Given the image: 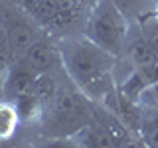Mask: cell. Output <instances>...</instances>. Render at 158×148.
I'll use <instances>...</instances> for the list:
<instances>
[{"label": "cell", "mask_w": 158, "mask_h": 148, "mask_svg": "<svg viewBox=\"0 0 158 148\" xmlns=\"http://www.w3.org/2000/svg\"><path fill=\"white\" fill-rule=\"evenodd\" d=\"M63 69L81 93L91 101H105L115 91V57L87 36L67 39L59 47Z\"/></svg>", "instance_id": "obj_1"}, {"label": "cell", "mask_w": 158, "mask_h": 148, "mask_svg": "<svg viewBox=\"0 0 158 148\" xmlns=\"http://www.w3.org/2000/svg\"><path fill=\"white\" fill-rule=\"evenodd\" d=\"M138 136L146 146H158V109L148 107L142 113V125Z\"/></svg>", "instance_id": "obj_11"}, {"label": "cell", "mask_w": 158, "mask_h": 148, "mask_svg": "<svg viewBox=\"0 0 158 148\" xmlns=\"http://www.w3.org/2000/svg\"><path fill=\"white\" fill-rule=\"evenodd\" d=\"M85 36L118 57L127 53V43L131 36L128 16L118 8L115 0H97L87 16Z\"/></svg>", "instance_id": "obj_2"}, {"label": "cell", "mask_w": 158, "mask_h": 148, "mask_svg": "<svg viewBox=\"0 0 158 148\" xmlns=\"http://www.w3.org/2000/svg\"><path fill=\"white\" fill-rule=\"evenodd\" d=\"M97 2V0H95ZM95 2L89 0H20L22 8L40 26L53 32L73 30L77 22H87Z\"/></svg>", "instance_id": "obj_3"}, {"label": "cell", "mask_w": 158, "mask_h": 148, "mask_svg": "<svg viewBox=\"0 0 158 148\" xmlns=\"http://www.w3.org/2000/svg\"><path fill=\"white\" fill-rule=\"evenodd\" d=\"M12 103L20 115V122H24V125L40 121V117L44 113V101L34 91H28V93H22V95L14 97Z\"/></svg>", "instance_id": "obj_9"}, {"label": "cell", "mask_w": 158, "mask_h": 148, "mask_svg": "<svg viewBox=\"0 0 158 148\" xmlns=\"http://www.w3.org/2000/svg\"><path fill=\"white\" fill-rule=\"evenodd\" d=\"M8 61H12V51H10L6 30H4V26L0 24V67H4Z\"/></svg>", "instance_id": "obj_14"}, {"label": "cell", "mask_w": 158, "mask_h": 148, "mask_svg": "<svg viewBox=\"0 0 158 148\" xmlns=\"http://www.w3.org/2000/svg\"><path fill=\"white\" fill-rule=\"evenodd\" d=\"M36 77H38V71L30 67L22 57L14 59L6 73V79H4V95L8 97V101H12L14 97L22 95V93L32 91Z\"/></svg>", "instance_id": "obj_7"}, {"label": "cell", "mask_w": 158, "mask_h": 148, "mask_svg": "<svg viewBox=\"0 0 158 148\" xmlns=\"http://www.w3.org/2000/svg\"><path fill=\"white\" fill-rule=\"evenodd\" d=\"M152 18H154V20H156V22H158V4H156V8H154V10H152Z\"/></svg>", "instance_id": "obj_16"}, {"label": "cell", "mask_w": 158, "mask_h": 148, "mask_svg": "<svg viewBox=\"0 0 158 148\" xmlns=\"http://www.w3.org/2000/svg\"><path fill=\"white\" fill-rule=\"evenodd\" d=\"M0 24L6 30L12 61L20 59L28 51V47L40 39V24L22 6L0 4Z\"/></svg>", "instance_id": "obj_4"}, {"label": "cell", "mask_w": 158, "mask_h": 148, "mask_svg": "<svg viewBox=\"0 0 158 148\" xmlns=\"http://www.w3.org/2000/svg\"><path fill=\"white\" fill-rule=\"evenodd\" d=\"M140 105H146V107H156L158 109V81L152 83L150 87L142 93V99H140Z\"/></svg>", "instance_id": "obj_15"}, {"label": "cell", "mask_w": 158, "mask_h": 148, "mask_svg": "<svg viewBox=\"0 0 158 148\" xmlns=\"http://www.w3.org/2000/svg\"><path fill=\"white\" fill-rule=\"evenodd\" d=\"M20 115L12 101H0V140H8L16 134Z\"/></svg>", "instance_id": "obj_10"}, {"label": "cell", "mask_w": 158, "mask_h": 148, "mask_svg": "<svg viewBox=\"0 0 158 148\" xmlns=\"http://www.w3.org/2000/svg\"><path fill=\"white\" fill-rule=\"evenodd\" d=\"M95 107L85 93H57L52 109V125L59 132H75L93 118Z\"/></svg>", "instance_id": "obj_5"}, {"label": "cell", "mask_w": 158, "mask_h": 148, "mask_svg": "<svg viewBox=\"0 0 158 148\" xmlns=\"http://www.w3.org/2000/svg\"><path fill=\"white\" fill-rule=\"evenodd\" d=\"M22 59L32 69H36L38 73H53L56 69L63 67L59 47L42 38L28 47V51L22 56Z\"/></svg>", "instance_id": "obj_6"}, {"label": "cell", "mask_w": 158, "mask_h": 148, "mask_svg": "<svg viewBox=\"0 0 158 148\" xmlns=\"http://www.w3.org/2000/svg\"><path fill=\"white\" fill-rule=\"evenodd\" d=\"M32 91L36 93L44 103H53V99L57 97L59 89H57V83H56V79H53L52 73H38Z\"/></svg>", "instance_id": "obj_12"}, {"label": "cell", "mask_w": 158, "mask_h": 148, "mask_svg": "<svg viewBox=\"0 0 158 148\" xmlns=\"http://www.w3.org/2000/svg\"><path fill=\"white\" fill-rule=\"evenodd\" d=\"M154 2H156V4H158V0H154Z\"/></svg>", "instance_id": "obj_17"}, {"label": "cell", "mask_w": 158, "mask_h": 148, "mask_svg": "<svg viewBox=\"0 0 158 148\" xmlns=\"http://www.w3.org/2000/svg\"><path fill=\"white\" fill-rule=\"evenodd\" d=\"M73 138H77V144L89 146V148H113V146H117L111 130L95 117L83 128H79L75 134H73Z\"/></svg>", "instance_id": "obj_8"}, {"label": "cell", "mask_w": 158, "mask_h": 148, "mask_svg": "<svg viewBox=\"0 0 158 148\" xmlns=\"http://www.w3.org/2000/svg\"><path fill=\"white\" fill-rule=\"evenodd\" d=\"M115 2L128 18H144L148 16V12H152V4H156L154 0H115Z\"/></svg>", "instance_id": "obj_13"}]
</instances>
